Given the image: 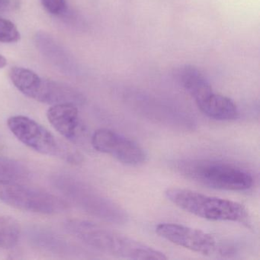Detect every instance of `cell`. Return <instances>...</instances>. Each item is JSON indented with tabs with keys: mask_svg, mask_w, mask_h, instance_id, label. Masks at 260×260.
I'll return each instance as SVG.
<instances>
[{
	"mask_svg": "<svg viewBox=\"0 0 260 260\" xmlns=\"http://www.w3.org/2000/svg\"><path fill=\"white\" fill-rule=\"evenodd\" d=\"M182 176L205 186L228 191H246L253 185L250 173L234 164L213 159H185L176 164Z\"/></svg>",
	"mask_w": 260,
	"mask_h": 260,
	"instance_id": "cell-2",
	"label": "cell"
},
{
	"mask_svg": "<svg viewBox=\"0 0 260 260\" xmlns=\"http://www.w3.org/2000/svg\"><path fill=\"white\" fill-rule=\"evenodd\" d=\"M28 176L29 171L20 162L10 158L0 157V179L19 180L26 179Z\"/></svg>",
	"mask_w": 260,
	"mask_h": 260,
	"instance_id": "cell-13",
	"label": "cell"
},
{
	"mask_svg": "<svg viewBox=\"0 0 260 260\" xmlns=\"http://www.w3.org/2000/svg\"><path fill=\"white\" fill-rule=\"evenodd\" d=\"M0 201L18 209L41 214H58L68 208L64 200L54 194L5 179H0Z\"/></svg>",
	"mask_w": 260,
	"mask_h": 260,
	"instance_id": "cell-6",
	"label": "cell"
},
{
	"mask_svg": "<svg viewBox=\"0 0 260 260\" xmlns=\"http://www.w3.org/2000/svg\"><path fill=\"white\" fill-rule=\"evenodd\" d=\"M156 233L165 240L203 255H211L217 249V241L208 233L173 223H161Z\"/></svg>",
	"mask_w": 260,
	"mask_h": 260,
	"instance_id": "cell-8",
	"label": "cell"
},
{
	"mask_svg": "<svg viewBox=\"0 0 260 260\" xmlns=\"http://www.w3.org/2000/svg\"><path fill=\"white\" fill-rule=\"evenodd\" d=\"M165 194L168 200L181 209L202 218L243 222L248 217L245 207L234 201L206 196L182 188H168Z\"/></svg>",
	"mask_w": 260,
	"mask_h": 260,
	"instance_id": "cell-3",
	"label": "cell"
},
{
	"mask_svg": "<svg viewBox=\"0 0 260 260\" xmlns=\"http://www.w3.org/2000/svg\"><path fill=\"white\" fill-rule=\"evenodd\" d=\"M196 104L204 115L212 119L231 121L239 116L238 109L233 100L214 92Z\"/></svg>",
	"mask_w": 260,
	"mask_h": 260,
	"instance_id": "cell-10",
	"label": "cell"
},
{
	"mask_svg": "<svg viewBox=\"0 0 260 260\" xmlns=\"http://www.w3.org/2000/svg\"><path fill=\"white\" fill-rule=\"evenodd\" d=\"M9 6V0H0V10L7 8Z\"/></svg>",
	"mask_w": 260,
	"mask_h": 260,
	"instance_id": "cell-17",
	"label": "cell"
},
{
	"mask_svg": "<svg viewBox=\"0 0 260 260\" xmlns=\"http://www.w3.org/2000/svg\"><path fill=\"white\" fill-rule=\"evenodd\" d=\"M178 77L185 90L194 99L196 103L212 93L211 84L205 76L196 67L185 65L179 68Z\"/></svg>",
	"mask_w": 260,
	"mask_h": 260,
	"instance_id": "cell-11",
	"label": "cell"
},
{
	"mask_svg": "<svg viewBox=\"0 0 260 260\" xmlns=\"http://www.w3.org/2000/svg\"><path fill=\"white\" fill-rule=\"evenodd\" d=\"M68 228L80 240L109 255L131 259H167L164 252L145 243L91 222L73 220Z\"/></svg>",
	"mask_w": 260,
	"mask_h": 260,
	"instance_id": "cell-1",
	"label": "cell"
},
{
	"mask_svg": "<svg viewBox=\"0 0 260 260\" xmlns=\"http://www.w3.org/2000/svg\"><path fill=\"white\" fill-rule=\"evenodd\" d=\"M12 133L25 145L42 154L57 156L71 162H80V155L57 140L48 129L35 120L16 115L7 121Z\"/></svg>",
	"mask_w": 260,
	"mask_h": 260,
	"instance_id": "cell-5",
	"label": "cell"
},
{
	"mask_svg": "<svg viewBox=\"0 0 260 260\" xmlns=\"http://www.w3.org/2000/svg\"><path fill=\"white\" fill-rule=\"evenodd\" d=\"M20 234L19 223L11 217H0V248L13 247Z\"/></svg>",
	"mask_w": 260,
	"mask_h": 260,
	"instance_id": "cell-12",
	"label": "cell"
},
{
	"mask_svg": "<svg viewBox=\"0 0 260 260\" xmlns=\"http://www.w3.org/2000/svg\"><path fill=\"white\" fill-rule=\"evenodd\" d=\"M76 106L73 103H60L51 106L47 112L50 124L69 140L77 138L80 128L78 109Z\"/></svg>",
	"mask_w": 260,
	"mask_h": 260,
	"instance_id": "cell-9",
	"label": "cell"
},
{
	"mask_svg": "<svg viewBox=\"0 0 260 260\" xmlns=\"http://www.w3.org/2000/svg\"><path fill=\"white\" fill-rule=\"evenodd\" d=\"M10 77L13 85L21 92L39 103L51 106L60 103L77 105L83 103L81 94L74 88L58 82L42 79L26 68H11Z\"/></svg>",
	"mask_w": 260,
	"mask_h": 260,
	"instance_id": "cell-4",
	"label": "cell"
},
{
	"mask_svg": "<svg viewBox=\"0 0 260 260\" xmlns=\"http://www.w3.org/2000/svg\"><path fill=\"white\" fill-rule=\"evenodd\" d=\"M20 39V34L16 25L7 19L0 18V42L15 43Z\"/></svg>",
	"mask_w": 260,
	"mask_h": 260,
	"instance_id": "cell-14",
	"label": "cell"
},
{
	"mask_svg": "<svg viewBox=\"0 0 260 260\" xmlns=\"http://www.w3.org/2000/svg\"><path fill=\"white\" fill-rule=\"evenodd\" d=\"M92 145L95 150L110 155L125 165L138 167L146 161L144 149L132 140L107 128L94 132Z\"/></svg>",
	"mask_w": 260,
	"mask_h": 260,
	"instance_id": "cell-7",
	"label": "cell"
},
{
	"mask_svg": "<svg viewBox=\"0 0 260 260\" xmlns=\"http://www.w3.org/2000/svg\"><path fill=\"white\" fill-rule=\"evenodd\" d=\"M42 3L45 10L51 14H61L66 9L65 0H42Z\"/></svg>",
	"mask_w": 260,
	"mask_h": 260,
	"instance_id": "cell-15",
	"label": "cell"
},
{
	"mask_svg": "<svg viewBox=\"0 0 260 260\" xmlns=\"http://www.w3.org/2000/svg\"><path fill=\"white\" fill-rule=\"evenodd\" d=\"M7 60H6L5 57L0 54V69L5 68V67L7 66Z\"/></svg>",
	"mask_w": 260,
	"mask_h": 260,
	"instance_id": "cell-16",
	"label": "cell"
}]
</instances>
